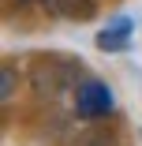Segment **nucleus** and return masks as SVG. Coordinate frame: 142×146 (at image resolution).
Listing matches in <instances>:
<instances>
[{
    "instance_id": "obj_1",
    "label": "nucleus",
    "mask_w": 142,
    "mask_h": 146,
    "mask_svg": "<svg viewBox=\"0 0 142 146\" xmlns=\"http://www.w3.org/2000/svg\"><path fill=\"white\" fill-rule=\"evenodd\" d=\"M75 116L79 120H101V116H108L112 109H116V94H112V86L101 82V79H82L75 86Z\"/></svg>"
},
{
    "instance_id": "obj_2",
    "label": "nucleus",
    "mask_w": 142,
    "mask_h": 146,
    "mask_svg": "<svg viewBox=\"0 0 142 146\" xmlns=\"http://www.w3.org/2000/svg\"><path fill=\"white\" fill-rule=\"evenodd\" d=\"M131 34H135V19L131 15H116L105 30H97V49L101 52H124L127 45H131Z\"/></svg>"
},
{
    "instance_id": "obj_3",
    "label": "nucleus",
    "mask_w": 142,
    "mask_h": 146,
    "mask_svg": "<svg viewBox=\"0 0 142 146\" xmlns=\"http://www.w3.org/2000/svg\"><path fill=\"white\" fill-rule=\"evenodd\" d=\"M41 8L56 19H67V23H90L97 15L94 0H41Z\"/></svg>"
},
{
    "instance_id": "obj_4",
    "label": "nucleus",
    "mask_w": 142,
    "mask_h": 146,
    "mask_svg": "<svg viewBox=\"0 0 142 146\" xmlns=\"http://www.w3.org/2000/svg\"><path fill=\"white\" fill-rule=\"evenodd\" d=\"M11 90H15V68H11V64H4V86H0V98L11 101Z\"/></svg>"
},
{
    "instance_id": "obj_5",
    "label": "nucleus",
    "mask_w": 142,
    "mask_h": 146,
    "mask_svg": "<svg viewBox=\"0 0 142 146\" xmlns=\"http://www.w3.org/2000/svg\"><path fill=\"white\" fill-rule=\"evenodd\" d=\"M19 4H41V0H19Z\"/></svg>"
}]
</instances>
